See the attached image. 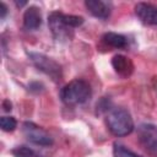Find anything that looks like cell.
I'll return each instance as SVG.
<instances>
[{"label":"cell","mask_w":157,"mask_h":157,"mask_svg":"<svg viewBox=\"0 0 157 157\" xmlns=\"http://www.w3.org/2000/svg\"><path fill=\"white\" fill-rule=\"evenodd\" d=\"M11 152L15 157H36L34 151L27 146H17Z\"/></svg>","instance_id":"5bb4252c"},{"label":"cell","mask_w":157,"mask_h":157,"mask_svg":"<svg viewBox=\"0 0 157 157\" xmlns=\"http://www.w3.org/2000/svg\"><path fill=\"white\" fill-rule=\"evenodd\" d=\"M2 107H4V110H5V112H10V110L12 109V108H11L12 104H11V102H10L9 99H5V101L2 102Z\"/></svg>","instance_id":"2e32d148"},{"label":"cell","mask_w":157,"mask_h":157,"mask_svg":"<svg viewBox=\"0 0 157 157\" xmlns=\"http://www.w3.org/2000/svg\"><path fill=\"white\" fill-rule=\"evenodd\" d=\"M137 139L141 146L150 153L157 155V126L144 123L137 126Z\"/></svg>","instance_id":"8992f818"},{"label":"cell","mask_w":157,"mask_h":157,"mask_svg":"<svg viewBox=\"0 0 157 157\" xmlns=\"http://www.w3.org/2000/svg\"><path fill=\"white\" fill-rule=\"evenodd\" d=\"M22 132L25 137L38 146H52L53 145V137L40 126L32 121H26L22 124Z\"/></svg>","instance_id":"5b68a950"},{"label":"cell","mask_w":157,"mask_h":157,"mask_svg":"<svg viewBox=\"0 0 157 157\" xmlns=\"http://www.w3.org/2000/svg\"><path fill=\"white\" fill-rule=\"evenodd\" d=\"M28 58L31 59L32 64L39 71L48 75L53 81H59L61 78V76H63L61 66L54 59H52L42 53H36V52H29Z\"/></svg>","instance_id":"277c9868"},{"label":"cell","mask_w":157,"mask_h":157,"mask_svg":"<svg viewBox=\"0 0 157 157\" xmlns=\"http://www.w3.org/2000/svg\"><path fill=\"white\" fill-rule=\"evenodd\" d=\"M102 42L110 48H115V49H123L126 48L128 45V39L125 36L119 34V33H114V32H107L102 36Z\"/></svg>","instance_id":"8fae6325"},{"label":"cell","mask_w":157,"mask_h":157,"mask_svg":"<svg viewBox=\"0 0 157 157\" xmlns=\"http://www.w3.org/2000/svg\"><path fill=\"white\" fill-rule=\"evenodd\" d=\"M105 121L109 131L118 137L126 136L134 130V120L130 113L124 108L110 109L105 118Z\"/></svg>","instance_id":"3957f363"},{"label":"cell","mask_w":157,"mask_h":157,"mask_svg":"<svg viewBox=\"0 0 157 157\" xmlns=\"http://www.w3.org/2000/svg\"><path fill=\"white\" fill-rule=\"evenodd\" d=\"M15 4H16V6H17V7H22V6H25V5L27 4V2H26V1H21V2H18V1H16Z\"/></svg>","instance_id":"e0dca14e"},{"label":"cell","mask_w":157,"mask_h":157,"mask_svg":"<svg viewBox=\"0 0 157 157\" xmlns=\"http://www.w3.org/2000/svg\"><path fill=\"white\" fill-rule=\"evenodd\" d=\"M0 11H1L0 17H1V18H5V16H6V13H7V7H6V5H5L4 2H0Z\"/></svg>","instance_id":"9a60e30c"},{"label":"cell","mask_w":157,"mask_h":157,"mask_svg":"<svg viewBox=\"0 0 157 157\" xmlns=\"http://www.w3.org/2000/svg\"><path fill=\"white\" fill-rule=\"evenodd\" d=\"M85 6L91 12V15L101 20H107L112 12V5L101 0H86Z\"/></svg>","instance_id":"ba28073f"},{"label":"cell","mask_w":157,"mask_h":157,"mask_svg":"<svg viewBox=\"0 0 157 157\" xmlns=\"http://www.w3.org/2000/svg\"><path fill=\"white\" fill-rule=\"evenodd\" d=\"M83 23V17L53 11L48 17V25L56 40H67L74 36V29Z\"/></svg>","instance_id":"6da1fadb"},{"label":"cell","mask_w":157,"mask_h":157,"mask_svg":"<svg viewBox=\"0 0 157 157\" xmlns=\"http://www.w3.org/2000/svg\"><path fill=\"white\" fill-rule=\"evenodd\" d=\"M92 94L91 86L87 81L75 78L60 90V98L66 105H78L86 103Z\"/></svg>","instance_id":"7a4b0ae2"},{"label":"cell","mask_w":157,"mask_h":157,"mask_svg":"<svg viewBox=\"0 0 157 157\" xmlns=\"http://www.w3.org/2000/svg\"><path fill=\"white\" fill-rule=\"evenodd\" d=\"M113 155H114V157H142V156L132 152L126 146H124L123 144H119V142H114Z\"/></svg>","instance_id":"7c38bea8"},{"label":"cell","mask_w":157,"mask_h":157,"mask_svg":"<svg viewBox=\"0 0 157 157\" xmlns=\"http://www.w3.org/2000/svg\"><path fill=\"white\" fill-rule=\"evenodd\" d=\"M112 66L114 69V71L121 76V77H129L132 71H134V64L132 61L125 56V55H121V54H118L115 56H113L112 59Z\"/></svg>","instance_id":"30bf717a"},{"label":"cell","mask_w":157,"mask_h":157,"mask_svg":"<svg viewBox=\"0 0 157 157\" xmlns=\"http://www.w3.org/2000/svg\"><path fill=\"white\" fill-rule=\"evenodd\" d=\"M17 126V121L13 117H1L0 118V128L4 131H13Z\"/></svg>","instance_id":"4fadbf2b"},{"label":"cell","mask_w":157,"mask_h":157,"mask_svg":"<svg viewBox=\"0 0 157 157\" xmlns=\"http://www.w3.org/2000/svg\"><path fill=\"white\" fill-rule=\"evenodd\" d=\"M42 25V13L37 6H29L23 13V28L26 31H36Z\"/></svg>","instance_id":"9c48e42d"},{"label":"cell","mask_w":157,"mask_h":157,"mask_svg":"<svg viewBox=\"0 0 157 157\" xmlns=\"http://www.w3.org/2000/svg\"><path fill=\"white\" fill-rule=\"evenodd\" d=\"M135 15L137 18L146 23L157 26V6L148 2H137L135 5Z\"/></svg>","instance_id":"52a82bcc"}]
</instances>
